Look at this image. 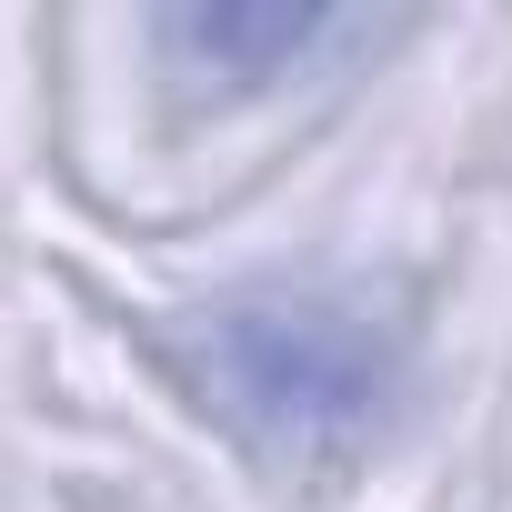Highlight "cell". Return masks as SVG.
<instances>
[{"label":"cell","instance_id":"2","mask_svg":"<svg viewBox=\"0 0 512 512\" xmlns=\"http://www.w3.org/2000/svg\"><path fill=\"white\" fill-rule=\"evenodd\" d=\"M161 41L221 81H272V71H302L312 51L352 41V21H332V11H171Z\"/></svg>","mask_w":512,"mask_h":512},{"label":"cell","instance_id":"1","mask_svg":"<svg viewBox=\"0 0 512 512\" xmlns=\"http://www.w3.org/2000/svg\"><path fill=\"white\" fill-rule=\"evenodd\" d=\"M201 382L231 422H251L282 452H342L392 402V342L322 292H251L211 312Z\"/></svg>","mask_w":512,"mask_h":512}]
</instances>
